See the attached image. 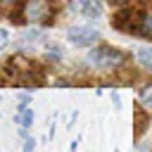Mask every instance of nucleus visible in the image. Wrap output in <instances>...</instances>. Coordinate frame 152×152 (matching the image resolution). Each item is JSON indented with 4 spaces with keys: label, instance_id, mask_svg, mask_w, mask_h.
Listing matches in <instances>:
<instances>
[{
    "label": "nucleus",
    "instance_id": "nucleus-1",
    "mask_svg": "<svg viewBox=\"0 0 152 152\" xmlns=\"http://www.w3.org/2000/svg\"><path fill=\"white\" fill-rule=\"evenodd\" d=\"M12 17H14L12 19L14 24L26 21V24H33V26H48L57 17V2L55 0H24L21 7Z\"/></svg>",
    "mask_w": 152,
    "mask_h": 152
},
{
    "label": "nucleus",
    "instance_id": "nucleus-2",
    "mask_svg": "<svg viewBox=\"0 0 152 152\" xmlns=\"http://www.w3.org/2000/svg\"><path fill=\"white\" fill-rule=\"evenodd\" d=\"M86 62L93 66V69H100V71H112L116 66H121L126 62V55L112 45H93L90 52L86 55Z\"/></svg>",
    "mask_w": 152,
    "mask_h": 152
},
{
    "label": "nucleus",
    "instance_id": "nucleus-3",
    "mask_svg": "<svg viewBox=\"0 0 152 152\" xmlns=\"http://www.w3.org/2000/svg\"><path fill=\"white\" fill-rule=\"evenodd\" d=\"M66 38H69V43L76 45V48H93V45H97V40H100V31L93 28V26L76 24V26H69V28H66Z\"/></svg>",
    "mask_w": 152,
    "mask_h": 152
},
{
    "label": "nucleus",
    "instance_id": "nucleus-4",
    "mask_svg": "<svg viewBox=\"0 0 152 152\" xmlns=\"http://www.w3.org/2000/svg\"><path fill=\"white\" fill-rule=\"evenodd\" d=\"M40 43H45V31L38 26H28L24 31H19V48H38Z\"/></svg>",
    "mask_w": 152,
    "mask_h": 152
},
{
    "label": "nucleus",
    "instance_id": "nucleus-5",
    "mask_svg": "<svg viewBox=\"0 0 152 152\" xmlns=\"http://www.w3.org/2000/svg\"><path fill=\"white\" fill-rule=\"evenodd\" d=\"M36 121V112L28 107V104H17V114H14V124L17 126H24V128H31Z\"/></svg>",
    "mask_w": 152,
    "mask_h": 152
},
{
    "label": "nucleus",
    "instance_id": "nucleus-6",
    "mask_svg": "<svg viewBox=\"0 0 152 152\" xmlns=\"http://www.w3.org/2000/svg\"><path fill=\"white\" fill-rule=\"evenodd\" d=\"M135 33L142 36V38H152V12H142V14L138 17Z\"/></svg>",
    "mask_w": 152,
    "mask_h": 152
},
{
    "label": "nucleus",
    "instance_id": "nucleus-7",
    "mask_svg": "<svg viewBox=\"0 0 152 152\" xmlns=\"http://www.w3.org/2000/svg\"><path fill=\"white\" fill-rule=\"evenodd\" d=\"M135 59L152 74V48H150V45H140V48H135Z\"/></svg>",
    "mask_w": 152,
    "mask_h": 152
},
{
    "label": "nucleus",
    "instance_id": "nucleus-8",
    "mask_svg": "<svg viewBox=\"0 0 152 152\" xmlns=\"http://www.w3.org/2000/svg\"><path fill=\"white\" fill-rule=\"evenodd\" d=\"M45 57H48L50 62H59V59L64 57V50H62L59 45H52V43H48V48H45Z\"/></svg>",
    "mask_w": 152,
    "mask_h": 152
},
{
    "label": "nucleus",
    "instance_id": "nucleus-9",
    "mask_svg": "<svg viewBox=\"0 0 152 152\" xmlns=\"http://www.w3.org/2000/svg\"><path fill=\"white\" fill-rule=\"evenodd\" d=\"M138 100H140V104H142L145 109H150V112H152V86H145V88L140 90Z\"/></svg>",
    "mask_w": 152,
    "mask_h": 152
},
{
    "label": "nucleus",
    "instance_id": "nucleus-10",
    "mask_svg": "<svg viewBox=\"0 0 152 152\" xmlns=\"http://www.w3.org/2000/svg\"><path fill=\"white\" fill-rule=\"evenodd\" d=\"M19 7H21V0H0V10H2V12L14 14Z\"/></svg>",
    "mask_w": 152,
    "mask_h": 152
},
{
    "label": "nucleus",
    "instance_id": "nucleus-11",
    "mask_svg": "<svg viewBox=\"0 0 152 152\" xmlns=\"http://www.w3.org/2000/svg\"><path fill=\"white\" fill-rule=\"evenodd\" d=\"M10 40H12V38H10V31L0 26V52H2V50H5L7 45H10Z\"/></svg>",
    "mask_w": 152,
    "mask_h": 152
},
{
    "label": "nucleus",
    "instance_id": "nucleus-12",
    "mask_svg": "<svg viewBox=\"0 0 152 152\" xmlns=\"http://www.w3.org/2000/svg\"><path fill=\"white\" fill-rule=\"evenodd\" d=\"M21 152H36V138L21 140Z\"/></svg>",
    "mask_w": 152,
    "mask_h": 152
},
{
    "label": "nucleus",
    "instance_id": "nucleus-13",
    "mask_svg": "<svg viewBox=\"0 0 152 152\" xmlns=\"http://www.w3.org/2000/svg\"><path fill=\"white\" fill-rule=\"evenodd\" d=\"M17 104H31V95H28V93L17 95Z\"/></svg>",
    "mask_w": 152,
    "mask_h": 152
},
{
    "label": "nucleus",
    "instance_id": "nucleus-14",
    "mask_svg": "<svg viewBox=\"0 0 152 152\" xmlns=\"http://www.w3.org/2000/svg\"><path fill=\"white\" fill-rule=\"evenodd\" d=\"M74 2H76V7H78V12H83V10H86V7L90 5V2H95V0H74Z\"/></svg>",
    "mask_w": 152,
    "mask_h": 152
},
{
    "label": "nucleus",
    "instance_id": "nucleus-15",
    "mask_svg": "<svg viewBox=\"0 0 152 152\" xmlns=\"http://www.w3.org/2000/svg\"><path fill=\"white\" fill-rule=\"evenodd\" d=\"M19 140H26V138H31V133H28V128H24V126H19Z\"/></svg>",
    "mask_w": 152,
    "mask_h": 152
},
{
    "label": "nucleus",
    "instance_id": "nucleus-16",
    "mask_svg": "<svg viewBox=\"0 0 152 152\" xmlns=\"http://www.w3.org/2000/svg\"><path fill=\"white\" fill-rule=\"evenodd\" d=\"M131 0H109V5H114V7H124V5H128Z\"/></svg>",
    "mask_w": 152,
    "mask_h": 152
},
{
    "label": "nucleus",
    "instance_id": "nucleus-17",
    "mask_svg": "<svg viewBox=\"0 0 152 152\" xmlns=\"http://www.w3.org/2000/svg\"><path fill=\"white\" fill-rule=\"evenodd\" d=\"M76 147H78V138H76V140H71V145H69V152H76Z\"/></svg>",
    "mask_w": 152,
    "mask_h": 152
},
{
    "label": "nucleus",
    "instance_id": "nucleus-18",
    "mask_svg": "<svg viewBox=\"0 0 152 152\" xmlns=\"http://www.w3.org/2000/svg\"><path fill=\"white\" fill-rule=\"evenodd\" d=\"M112 102H114L116 107H121V100H119V95H112Z\"/></svg>",
    "mask_w": 152,
    "mask_h": 152
},
{
    "label": "nucleus",
    "instance_id": "nucleus-19",
    "mask_svg": "<svg viewBox=\"0 0 152 152\" xmlns=\"http://www.w3.org/2000/svg\"><path fill=\"white\" fill-rule=\"evenodd\" d=\"M52 138H55V124L50 126V133H48V140H52Z\"/></svg>",
    "mask_w": 152,
    "mask_h": 152
},
{
    "label": "nucleus",
    "instance_id": "nucleus-20",
    "mask_svg": "<svg viewBox=\"0 0 152 152\" xmlns=\"http://www.w3.org/2000/svg\"><path fill=\"white\" fill-rule=\"evenodd\" d=\"M0 100H2V95H0Z\"/></svg>",
    "mask_w": 152,
    "mask_h": 152
},
{
    "label": "nucleus",
    "instance_id": "nucleus-21",
    "mask_svg": "<svg viewBox=\"0 0 152 152\" xmlns=\"http://www.w3.org/2000/svg\"><path fill=\"white\" fill-rule=\"evenodd\" d=\"M0 116H2V114H0Z\"/></svg>",
    "mask_w": 152,
    "mask_h": 152
}]
</instances>
